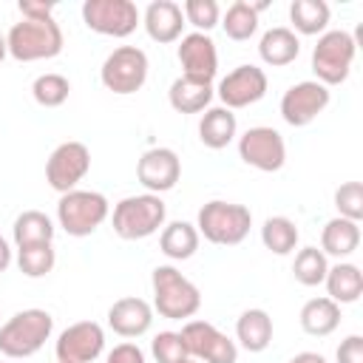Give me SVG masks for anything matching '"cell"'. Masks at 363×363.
<instances>
[{
	"label": "cell",
	"instance_id": "cell-1",
	"mask_svg": "<svg viewBox=\"0 0 363 363\" xmlns=\"http://www.w3.org/2000/svg\"><path fill=\"white\" fill-rule=\"evenodd\" d=\"M153 309L167 320H187L201 309L199 286L184 278L173 264H159L150 275Z\"/></svg>",
	"mask_w": 363,
	"mask_h": 363
},
{
	"label": "cell",
	"instance_id": "cell-2",
	"mask_svg": "<svg viewBox=\"0 0 363 363\" xmlns=\"http://www.w3.org/2000/svg\"><path fill=\"white\" fill-rule=\"evenodd\" d=\"M54 332V318L45 309H23L14 312L0 326V354L9 360H26L37 354Z\"/></svg>",
	"mask_w": 363,
	"mask_h": 363
},
{
	"label": "cell",
	"instance_id": "cell-3",
	"mask_svg": "<svg viewBox=\"0 0 363 363\" xmlns=\"http://www.w3.org/2000/svg\"><path fill=\"white\" fill-rule=\"evenodd\" d=\"M6 45L17 62H37V60L57 57L65 45V37H62V28L54 17H45V20H26L23 17L20 23H14L9 28Z\"/></svg>",
	"mask_w": 363,
	"mask_h": 363
},
{
	"label": "cell",
	"instance_id": "cell-4",
	"mask_svg": "<svg viewBox=\"0 0 363 363\" xmlns=\"http://www.w3.org/2000/svg\"><path fill=\"white\" fill-rule=\"evenodd\" d=\"M250 227H252L250 207L235 204V201L213 199L196 216L199 235H204L210 244H218V247H235V244H241L250 235Z\"/></svg>",
	"mask_w": 363,
	"mask_h": 363
},
{
	"label": "cell",
	"instance_id": "cell-5",
	"mask_svg": "<svg viewBox=\"0 0 363 363\" xmlns=\"http://www.w3.org/2000/svg\"><path fill=\"white\" fill-rule=\"evenodd\" d=\"M167 218V207L162 201V196L156 193H139V196H125L111 216L113 233L125 241H139L147 238L153 233H159V227H164Z\"/></svg>",
	"mask_w": 363,
	"mask_h": 363
},
{
	"label": "cell",
	"instance_id": "cell-6",
	"mask_svg": "<svg viewBox=\"0 0 363 363\" xmlns=\"http://www.w3.org/2000/svg\"><path fill=\"white\" fill-rule=\"evenodd\" d=\"M108 216H111V204L96 190H68L57 201V224L74 238H85L96 233Z\"/></svg>",
	"mask_w": 363,
	"mask_h": 363
},
{
	"label": "cell",
	"instance_id": "cell-7",
	"mask_svg": "<svg viewBox=\"0 0 363 363\" xmlns=\"http://www.w3.org/2000/svg\"><path fill=\"white\" fill-rule=\"evenodd\" d=\"M354 54H357V45L349 31H343V28L323 31L312 48V71H315L318 82L326 88L343 85L349 79Z\"/></svg>",
	"mask_w": 363,
	"mask_h": 363
},
{
	"label": "cell",
	"instance_id": "cell-8",
	"mask_svg": "<svg viewBox=\"0 0 363 363\" xmlns=\"http://www.w3.org/2000/svg\"><path fill=\"white\" fill-rule=\"evenodd\" d=\"M147 68H150V62H147V54L142 48L119 45L105 57V62L99 68V79L108 91H113L119 96H128V94H136L145 85Z\"/></svg>",
	"mask_w": 363,
	"mask_h": 363
},
{
	"label": "cell",
	"instance_id": "cell-9",
	"mask_svg": "<svg viewBox=\"0 0 363 363\" xmlns=\"http://www.w3.org/2000/svg\"><path fill=\"white\" fill-rule=\"evenodd\" d=\"M82 23L105 37H128L142 23V14L133 0H85Z\"/></svg>",
	"mask_w": 363,
	"mask_h": 363
},
{
	"label": "cell",
	"instance_id": "cell-10",
	"mask_svg": "<svg viewBox=\"0 0 363 363\" xmlns=\"http://www.w3.org/2000/svg\"><path fill=\"white\" fill-rule=\"evenodd\" d=\"M182 340L187 346V357L199 363H238L235 340L218 332L210 320H187L182 326Z\"/></svg>",
	"mask_w": 363,
	"mask_h": 363
},
{
	"label": "cell",
	"instance_id": "cell-11",
	"mask_svg": "<svg viewBox=\"0 0 363 363\" xmlns=\"http://www.w3.org/2000/svg\"><path fill=\"white\" fill-rule=\"evenodd\" d=\"M238 156L244 164L261 170V173H275L286 162V145L284 136L269 128V125H255L238 136Z\"/></svg>",
	"mask_w": 363,
	"mask_h": 363
},
{
	"label": "cell",
	"instance_id": "cell-12",
	"mask_svg": "<svg viewBox=\"0 0 363 363\" xmlns=\"http://www.w3.org/2000/svg\"><path fill=\"white\" fill-rule=\"evenodd\" d=\"M91 170V150L82 142H62L51 150L45 162V182L60 196L68 190H77V184Z\"/></svg>",
	"mask_w": 363,
	"mask_h": 363
},
{
	"label": "cell",
	"instance_id": "cell-13",
	"mask_svg": "<svg viewBox=\"0 0 363 363\" xmlns=\"http://www.w3.org/2000/svg\"><path fill=\"white\" fill-rule=\"evenodd\" d=\"M332 94L326 85H320L318 79H303V82H295L284 91L281 96V116L286 125L292 128H306L309 122H315L326 105H329Z\"/></svg>",
	"mask_w": 363,
	"mask_h": 363
},
{
	"label": "cell",
	"instance_id": "cell-14",
	"mask_svg": "<svg viewBox=\"0 0 363 363\" xmlns=\"http://www.w3.org/2000/svg\"><path fill=\"white\" fill-rule=\"evenodd\" d=\"M267 88H269V79H267L264 68H258V65H238V68H233L218 82L216 94L221 99V108L238 111V108H250L258 99H264Z\"/></svg>",
	"mask_w": 363,
	"mask_h": 363
},
{
	"label": "cell",
	"instance_id": "cell-15",
	"mask_svg": "<svg viewBox=\"0 0 363 363\" xmlns=\"http://www.w3.org/2000/svg\"><path fill=\"white\" fill-rule=\"evenodd\" d=\"M105 349V332L96 320H79L60 332L54 352L60 363H94Z\"/></svg>",
	"mask_w": 363,
	"mask_h": 363
},
{
	"label": "cell",
	"instance_id": "cell-16",
	"mask_svg": "<svg viewBox=\"0 0 363 363\" xmlns=\"http://www.w3.org/2000/svg\"><path fill=\"white\" fill-rule=\"evenodd\" d=\"M136 179L147 193H167L182 179V159L173 147H150L136 162Z\"/></svg>",
	"mask_w": 363,
	"mask_h": 363
},
{
	"label": "cell",
	"instance_id": "cell-17",
	"mask_svg": "<svg viewBox=\"0 0 363 363\" xmlns=\"http://www.w3.org/2000/svg\"><path fill=\"white\" fill-rule=\"evenodd\" d=\"M179 62H182V77H190V79H201V82H213L216 79V71H218V51H216V43L210 34H201V31H190V34H182V43H179Z\"/></svg>",
	"mask_w": 363,
	"mask_h": 363
},
{
	"label": "cell",
	"instance_id": "cell-18",
	"mask_svg": "<svg viewBox=\"0 0 363 363\" xmlns=\"http://www.w3.org/2000/svg\"><path fill=\"white\" fill-rule=\"evenodd\" d=\"M153 323V306L145 298H119L108 309V326L119 337H142Z\"/></svg>",
	"mask_w": 363,
	"mask_h": 363
},
{
	"label": "cell",
	"instance_id": "cell-19",
	"mask_svg": "<svg viewBox=\"0 0 363 363\" xmlns=\"http://www.w3.org/2000/svg\"><path fill=\"white\" fill-rule=\"evenodd\" d=\"M142 26L153 43H162V45L176 43L182 40V28H184L182 6L173 0H153L142 14Z\"/></svg>",
	"mask_w": 363,
	"mask_h": 363
},
{
	"label": "cell",
	"instance_id": "cell-20",
	"mask_svg": "<svg viewBox=\"0 0 363 363\" xmlns=\"http://www.w3.org/2000/svg\"><path fill=\"white\" fill-rule=\"evenodd\" d=\"M301 54V40L292 28L286 26H275L269 31L261 34V43H258V57L269 65V68H284L289 62H295Z\"/></svg>",
	"mask_w": 363,
	"mask_h": 363
},
{
	"label": "cell",
	"instance_id": "cell-21",
	"mask_svg": "<svg viewBox=\"0 0 363 363\" xmlns=\"http://www.w3.org/2000/svg\"><path fill=\"white\" fill-rule=\"evenodd\" d=\"M213 82L190 79V77H176L167 91V102L176 113H201L213 102Z\"/></svg>",
	"mask_w": 363,
	"mask_h": 363
},
{
	"label": "cell",
	"instance_id": "cell-22",
	"mask_svg": "<svg viewBox=\"0 0 363 363\" xmlns=\"http://www.w3.org/2000/svg\"><path fill=\"white\" fill-rule=\"evenodd\" d=\"M360 247V224L349 218H329L320 230V252L332 258H349Z\"/></svg>",
	"mask_w": 363,
	"mask_h": 363
},
{
	"label": "cell",
	"instance_id": "cell-23",
	"mask_svg": "<svg viewBox=\"0 0 363 363\" xmlns=\"http://www.w3.org/2000/svg\"><path fill=\"white\" fill-rule=\"evenodd\" d=\"M272 318L267 309H244L235 320V340L247 352H264L272 343Z\"/></svg>",
	"mask_w": 363,
	"mask_h": 363
},
{
	"label": "cell",
	"instance_id": "cell-24",
	"mask_svg": "<svg viewBox=\"0 0 363 363\" xmlns=\"http://www.w3.org/2000/svg\"><path fill=\"white\" fill-rule=\"evenodd\" d=\"M326 298L335 301L337 306L340 303H354L360 295H363V272L357 264H349V261H337L335 267H329L326 278Z\"/></svg>",
	"mask_w": 363,
	"mask_h": 363
},
{
	"label": "cell",
	"instance_id": "cell-25",
	"mask_svg": "<svg viewBox=\"0 0 363 363\" xmlns=\"http://www.w3.org/2000/svg\"><path fill=\"white\" fill-rule=\"evenodd\" d=\"M238 133V122H235V113L227 111V108H207L201 122H199V139L204 147L210 150H221L227 147Z\"/></svg>",
	"mask_w": 363,
	"mask_h": 363
},
{
	"label": "cell",
	"instance_id": "cell-26",
	"mask_svg": "<svg viewBox=\"0 0 363 363\" xmlns=\"http://www.w3.org/2000/svg\"><path fill=\"white\" fill-rule=\"evenodd\" d=\"M301 329L312 337H326L332 335L337 326H340V306L335 301H329L326 295L323 298H312L301 306Z\"/></svg>",
	"mask_w": 363,
	"mask_h": 363
},
{
	"label": "cell",
	"instance_id": "cell-27",
	"mask_svg": "<svg viewBox=\"0 0 363 363\" xmlns=\"http://www.w3.org/2000/svg\"><path fill=\"white\" fill-rule=\"evenodd\" d=\"M199 241H201V235H199L196 224H190V221H170L162 230V235H159V250L170 261H187V258L196 255Z\"/></svg>",
	"mask_w": 363,
	"mask_h": 363
},
{
	"label": "cell",
	"instance_id": "cell-28",
	"mask_svg": "<svg viewBox=\"0 0 363 363\" xmlns=\"http://www.w3.org/2000/svg\"><path fill=\"white\" fill-rule=\"evenodd\" d=\"M289 23H292V31H298V34L320 37L329 26V6L323 0H292Z\"/></svg>",
	"mask_w": 363,
	"mask_h": 363
},
{
	"label": "cell",
	"instance_id": "cell-29",
	"mask_svg": "<svg viewBox=\"0 0 363 363\" xmlns=\"http://www.w3.org/2000/svg\"><path fill=\"white\" fill-rule=\"evenodd\" d=\"M14 244L17 247H31V244H51L54 241V221L40 213V210H23L14 218L11 227Z\"/></svg>",
	"mask_w": 363,
	"mask_h": 363
},
{
	"label": "cell",
	"instance_id": "cell-30",
	"mask_svg": "<svg viewBox=\"0 0 363 363\" xmlns=\"http://www.w3.org/2000/svg\"><path fill=\"white\" fill-rule=\"evenodd\" d=\"M298 224L286 216H269L261 227V244L275 255H289L298 247Z\"/></svg>",
	"mask_w": 363,
	"mask_h": 363
},
{
	"label": "cell",
	"instance_id": "cell-31",
	"mask_svg": "<svg viewBox=\"0 0 363 363\" xmlns=\"http://www.w3.org/2000/svg\"><path fill=\"white\" fill-rule=\"evenodd\" d=\"M221 28H224V34H227L230 40H235V43L250 40V37L258 31V11H255V6L247 3V0H235V3L224 11V17H221Z\"/></svg>",
	"mask_w": 363,
	"mask_h": 363
},
{
	"label": "cell",
	"instance_id": "cell-32",
	"mask_svg": "<svg viewBox=\"0 0 363 363\" xmlns=\"http://www.w3.org/2000/svg\"><path fill=\"white\" fill-rule=\"evenodd\" d=\"M57 264L54 244H31L17 247V267L26 278H45Z\"/></svg>",
	"mask_w": 363,
	"mask_h": 363
},
{
	"label": "cell",
	"instance_id": "cell-33",
	"mask_svg": "<svg viewBox=\"0 0 363 363\" xmlns=\"http://www.w3.org/2000/svg\"><path fill=\"white\" fill-rule=\"evenodd\" d=\"M326 272H329V261H326V255H323L318 247H303V250H298L295 264H292V275H295L298 284H303V286H318V284H323Z\"/></svg>",
	"mask_w": 363,
	"mask_h": 363
},
{
	"label": "cell",
	"instance_id": "cell-34",
	"mask_svg": "<svg viewBox=\"0 0 363 363\" xmlns=\"http://www.w3.org/2000/svg\"><path fill=\"white\" fill-rule=\"evenodd\" d=\"M71 94V82L62 77V74H40L34 82H31V96L37 105L43 108H60Z\"/></svg>",
	"mask_w": 363,
	"mask_h": 363
},
{
	"label": "cell",
	"instance_id": "cell-35",
	"mask_svg": "<svg viewBox=\"0 0 363 363\" xmlns=\"http://www.w3.org/2000/svg\"><path fill=\"white\" fill-rule=\"evenodd\" d=\"M182 14H184V23H190L201 34H210L221 23V9L216 0H184Z\"/></svg>",
	"mask_w": 363,
	"mask_h": 363
},
{
	"label": "cell",
	"instance_id": "cell-36",
	"mask_svg": "<svg viewBox=\"0 0 363 363\" xmlns=\"http://www.w3.org/2000/svg\"><path fill=\"white\" fill-rule=\"evenodd\" d=\"M335 207H337L340 218L360 224V218H363V184L360 182H343L335 190Z\"/></svg>",
	"mask_w": 363,
	"mask_h": 363
},
{
	"label": "cell",
	"instance_id": "cell-37",
	"mask_svg": "<svg viewBox=\"0 0 363 363\" xmlns=\"http://www.w3.org/2000/svg\"><path fill=\"white\" fill-rule=\"evenodd\" d=\"M150 352L156 363H179L187 357V346L182 340V332H159L150 340Z\"/></svg>",
	"mask_w": 363,
	"mask_h": 363
},
{
	"label": "cell",
	"instance_id": "cell-38",
	"mask_svg": "<svg viewBox=\"0 0 363 363\" xmlns=\"http://www.w3.org/2000/svg\"><path fill=\"white\" fill-rule=\"evenodd\" d=\"M335 357H337V363H363V337L349 335L346 340H340Z\"/></svg>",
	"mask_w": 363,
	"mask_h": 363
},
{
	"label": "cell",
	"instance_id": "cell-39",
	"mask_svg": "<svg viewBox=\"0 0 363 363\" xmlns=\"http://www.w3.org/2000/svg\"><path fill=\"white\" fill-rule=\"evenodd\" d=\"M105 363H145V352H142L136 343L125 340V343H119V346H113V349L108 352Z\"/></svg>",
	"mask_w": 363,
	"mask_h": 363
},
{
	"label": "cell",
	"instance_id": "cell-40",
	"mask_svg": "<svg viewBox=\"0 0 363 363\" xmlns=\"http://www.w3.org/2000/svg\"><path fill=\"white\" fill-rule=\"evenodd\" d=\"M17 9L26 20H45L54 14V3H43V0H20Z\"/></svg>",
	"mask_w": 363,
	"mask_h": 363
},
{
	"label": "cell",
	"instance_id": "cell-41",
	"mask_svg": "<svg viewBox=\"0 0 363 363\" xmlns=\"http://www.w3.org/2000/svg\"><path fill=\"white\" fill-rule=\"evenodd\" d=\"M286 363H326V357L318 354V352H298V354L289 357Z\"/></svg>",
	"mask_w": 363,
	"mask_h": 363
},
{
	"label": "cell",
	"instance_id": "cell-42",
	"mask_svg": "<svg viewBox=\"0 0 363 363\" xmlns=\"http://www.w3.org/2000/svg\"><path fill=\"white\" fill-rule=\"evenodd\" d=\"M11 267V247H9V241L0 235V272H6Z\"/></svg>",
	"mask_w": 363,
	"mask_h": 363
},
{
	"label": "cell",
	"instance_id": "cell-43",
	"mask_svg": "<svg viewBox=\"0 0 363 363\" xmlns=\"http://www.w3.org/2000/svg\"><path fill=\"white\" fill-rule=\"evenodd\" d=\"M6 54H9V45H6V34H0V62L6 60Z\"/></svg>",
	"mask_w": 363,
	"mask_h": 363
},
{
	"label": "cell",
	"instance_id": "cell-44",
	"mask_svg": "<svg viewBox=\"0 0 363 363\" xmlns=\"http://www.w3.org/2000/svg\"><path fill=\"white\" fill-rule=\"evenodd\" d=\"M179 363H199V360H193V357H184V360H179Z\"/></svg>",
	"mask_w": 363,
	"mask_h": 363
},
{
	"label": "cell",
	"instance_id": "cell-45",
	"mask_svg": "<svg viewBox=\"0 0 363 363\" xmlns=\"http://www.w3.org/2000/svg\"><path fill=\"white\" fill-rule=\"evenodd\" d=\"M57 363H60V360H57Z\"/></svg>",
	"mask_w": 363,
	"mask_h": 363
}]
</instances>
